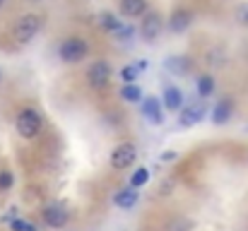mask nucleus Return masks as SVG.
Here are the masks:
<instances>
[{
	"mask_svg": "<svg viewBox=\"0 0 248 231\" xmlns=\"http://www.w3.org/2000/svg\"><path fill=\"white\" fill-rule=\"evenodd\" d=\"M41 27H44L41 15H22V17L17 19L15 29H12V36H15V41H19V44H29L31 39H36V34L41 31Z\"/></svg>",
	"mask_w": 248,
	"mask_h": 231,
	"instance_id": "obj_1",
	"label": "nucleus"
},
{
	"mask_svg": "<svg viewBox=\"0 0 248 231\" xmlns=\"http://www.w3.org/2000/svg\"><path fill=\"white\" fill-rule=\"evenodd\" d=\"M41 116H39V111H34V108H24V111H19L17 113V133L24 138V140H31V138H36L39 133H41Z\"/></svg>",
	"mask_w": 248,
	"mask_h": 231,
	"instance_id": "obj_2",
	"label": "nucleus"
},
{
	"mask_svg": "<svg viewBox=\"0 0 248 231\" xmlns=\"http://www.w3.org/2000/svg\"><path fill=\"white\" fill-rule=\"evenodd\" d=\"M61 58L65 61V63H80L82 58H87V53H89V46L84 44L82 39H78V36H70V39H65L63 44H61Z\"/></svg>",
	"mask_w": 248,
	"mask_h": 231,
	"instance_id": "obj_3",
	"label": "nucleus"
},
{
	"mask_svg": "<svg viewBox=\"0 0 248 231\" xmlns=\"http://www.w3.org/2000/svg\"><path fill=\"white\" fill-rule=\"evenodd\" d=\"M108 79H111V65H108V63L96 61V63L89 65V70H87V82H89V87L104 89V87H108Z\"/></svg>",
	"mask_w": 248,
	"mask_h": 231,
	"instance_id": "obj_4",
	"label": "nucleus"
},
{
	"mask_svg": "<svg viewBox=\"0 0 248 231\" xmlns=\"http://www.w3.org/2000/svg\"><path fill=\"white\" fill-rule=\"evenodd\" d=\"M135 159H138V150H135V145L123 142V145H118V147L113 150V154H111V166H113V169H118V171H123V169H128Z\"/></svg>",
	"mask_w": 248,
	"mask_h": 231,
	"instance_id": "obj_5",
	"label": "nucleus"
},
{
	"mask_svg": "<svg viewBox=\"0 0 248 231\" xmlns=\"http://www.w3.org/2000/svg\"><path fill=\"white\" fill-rule=\"evenodd\" d=\"M68 217H70V212H68L61 202H51V205L44 207V222H46L48 227H53V229L65 227V224H68Z\"/></svg>",
	"mask_w": 248,
	"mask_h": 231,
	"instance_id": "obj_6",
	"label": "nucleus"
},
{
	"mask_svg": "<svg viewBox=\"0 0 248 231\" xmlns=\"http://www.w3.org/2000/svg\"><path fill=\"white\" fill-rule=\"evenodd\" d=\"M162 29H164L162 15H159V12H147L145 19H142V24H140V34H142L147 41H155V39L162 34Z\"/></svg>",
	"mask_w": 248,
	"mask_h": 231,
	"instance_id": "obj_7",
	"label": "nucleus"
},
{
	"mask_svg": "<svg viewBox=\"0 0 248 231\" xmlns=\"http://www.w3.org/2000/svg\"><path fill=\"white\" fill-rule=\"evenodd\" d=\"M202 116H205V104H188V106L181 111L178 123H181L183 128H190V125L200 123V121H202Z\"/></svg>",
	"mask_w": 248,
	"mask_h": 231,
	"instance_id": "obj_8",
	"label": "nucleus"
},
{
	"mask_svg": "<svg viewBox=\"0 0 248 231\" xmlns=\"http://www.w3.org/2000/svg\"><path fill=\"white\" fill-rule=\"evenodd\" d=\"M190 22H193V15H190V10H186V7H178V10H173L171 12V17H169V29L171 31H186L188 27H190Z\"/></svg>",
	"mask_w": 248,
	"mask_h": 231,
	"instance_id": "obj_9",
	"label": "nucleus"
},
{
	"mask_svg": "<svg viewBox=\"0 0 248 231\" xmlns=\"http://www.w3.org/2000/svg\"><path fill=\"white\" fill-rule=\"evenodd\" d=\"M164 68L169 73H173V75H186V73L193 68V63H190V58H186V56H171V58L164 61Z\"/></svg>",
	"mask_w": 248,
	"mask_h": 231,
	"instance_id": "obj_10",
	"label": "nucleus"
},
{
	"mask_svg": "<svg viewBox=\"0 0 248 231\" xmlns=\"http://www.w3.org/2000/svg\"><path fill=\"white\" fill-rule=\"evenodd\" d=\"M145 10H147V0H121L123 17H142Z\"/></svg>",
	"mask_w": 248,
	"mask_h": 231,
	"instance_id": "obj_11",
	"label": "nucleus"
},
{
	"mask_svg": "<svg viewBox=\"0 0 248 231\" xmlns=\"http://www.w3.org/2000/svg\"><path fill=\"white\" fill-rule=\"evenodd\" d=\"M232 111H234V101H232V99H222V101L215 106V111H212V121H215L217 125H222V123H227V121L232 118Z\"/></svg>",
	"mask_w": 248,
	"mask_h": 231,
	"instance_id": "obj_12",
	"label": "nucleus"
},
{
	"mask_svg": "<svg viewBox=\"0 0 248 231\" xmlns=\"http://www.w3.org/2000/svg\"><path fill=\"white\" fill-rule=\"evenodd\" d=\"M142 113H145V118H147L150 123H155V125L162 123V106H159V101H157L155 96H150V99L142 104Z\"/></svg>",
	"mask_w": 248,
	"mask_h": 231,
	"instance_id": "obj_13",
	"label": "nucleus"
},
{
	"mask_svg": "<svg viewBox=\"0 0 248 231\" xmlns=\"http://www.w3.org/2000/svg\"><path fill=\"white\" fill-rule=\"evenodd\" d=\"M138 202V188H123V190H118L116 193V205L118 207H123V210H130L133 205Z\"/></svg>",
	"mask_w": 248,
	"mask_h": 231,
	"instance_id": "obj_14",
	"label": "nucleus"
},
{
	"mask_svg": "<svg viewBox=\"0 0 248 231\" xmlns=\"http://www.w3.org/2000/svg\"><path fill=\"white\" fill-rule=\"evenodd\" d=\"M164 106L169 111H178L183 106V94L178 87H166L164 89Z\"/></svg>",
	"mask_w": 248,
	"mask_h": 231,
	"instance_id": "obj_15",
	"label": "nucleus"
},
{
	"mask_svg": "<svg viewBox=\"0 0 248 231\" xmlns=\"http://www.w3.org/2000/svg\"><path fill=\"white\" fill-rule=\"evenodd\" d=\"M212 92H215V79H212L210 75H202L200 79H198V94H200L202 99H207Z\"/></svg>",
	"mask_w": 248,
	"mask_h": 231,
	"instance_id": "obj_16",
	"label": "nucleus"
},
{
	"mask_svg": "<svg viewBox=\"0 0 248 231\" xmlns=\"http://www.w3.org/2000/svg\"><path fill=\"white\" fill-rule=\"evenodd\" d=\"M121 96H123L125 101H130V104H133V101H140L142 92H140V87H135L133 82H128V84H125V87L121 89Z\"/></svg>",
	"mask_w": 248,
	"mask_h": 231,
	"instance_id": "obj_17",
	"label": "nucleus"
},
{
	"mask_svg": "<svg viewBox=\"0 0 248 231\" xmlns=\"http://www.w3.org/2000/svg\"><path fill=\"white\" fill-rule=\"evenodd\" d=\"M147 181H150V171H147V169H138V171L130 176V185H133V188H140V185H145Z\"/></svg>",
	"mask_w": 248,
	"mask_h": 231,
	"instance_id": "obj_18",
	"label": "nucleus"
},
{
	"mask_svg": "<svg viewBox=\"0 0 248 231\" xmlns=\"http://www.w3.org/2000/svg\"><path fill=\"white\" fill-rule=\"evenodd\" d=\"M101 27H104V29H108V31H116V29L121 27V22H118V17H116V15L104 12V15H101Z\"/></svg>",
	"mask_w": 248,
	"mask_h": 231,
	"instance_id": "obj_19",
	"label": "nucleus"
},
{
	"mask_svg": "<svg viewBox=\"0 0 248 231\" xmlns=\"http://www.w3.org/2000/svg\"><path fill=\"white\" fill-rule=\"evenodd\" d=\"M12 183H15L12 173H10V171H0V190H10Z\"/></svg>",
	"mask_w": 248,
	"mask_h": 231,
	"instance_id": "obj_20",
	"label": "nucleus"
},
{
	"mask_svg": "<svg viewBox=\"0 0 248 231\" xmlns=\"http://www.w3.org/2000/svg\"><path fill=\"white\" fill-rule=\"evenodd\" d=\"M236 22L244 24V27H248V2H244V5L236 7Z\"/></svg>",
	"mask_w": 248,
	"mask_h": 231,
	"instance_id": "obj_21",
	"label": "nucleus"
},
{
	"mask_svg": "<svg viewBox=\"0 0 248 231\" xmlns=\"http://www.w3.org/2000/svg\"><path fill=\"white\" fill-rule=\"evenodd\" d=\"M121 77H123V82H125V84H128V82H135V79H138V70H135V65L123 68V70H121Z\"/></svg>",
	"mask_w": 248,
	"mask_h": 231,
	"instance_id": "obj_22",
	"label": "nucleus"
},
{
	"mask_svg": "<svg viewBox=\"0 0 248 231\" xmlns=\"http://www.w3.org/2000/svg\"><path fill=\"white\" fill-rule=\"evenodd\" d=\"M133 31H135V29H133L130 24H128V27H125V24H121V27H118L113 34H116L118 39H123V41H125V39H130V36H133Z\"/></svg>",
	"mask_w": 248,
	"mask_h": 231,
	"instance_id": "obj_23",
	"label": "nucleus"
},
{
	"mask_svg": "<svg viewBox=\"0 0 248 231\" xmlns=\"http://www.w3.org/2000/svg\"><path fill=\"white\" fill-rule=\"evenodd\" d=\"M12 231H36V227H34V224H29V222L15 219V222H12Z\"/></svg>",
	"mask_w": 248,
	"mask_h": 231,
	"instance_id": "obj_24",
	"label": "nucleus"
},
{
	"mask_svg": "<svg viewBox=\"0 0 248 231\" xmlns=\"http://www.w3.org/2000/svg\"><path fill=\"white\" fill-rule=\"evenodd\" d=\"M193 229V222L190 219H178L173 227H171V231H190Z\"/></svg>",
	"mask_w": 248,
	"mask_h": 231,
	"instance_id": "obj_25",
	"label": "nucleus"
},
{
	"mask_svg": "<svg viewBox=\"0 0 248 231\" xmlns=\"http://www.w3.org/2000/svg\"><path fill=\"white\" fill-rule=\"evenodd\" d=\"M173 159H176V152H171V150L162 154V161H173Z\"/></svg>",
	"mask_w": 248,
	"mask_h": 231,
	"instance_id": "obj_26",
	"label": "nucleus"
},
{
	"mask_svg": "<svg viewBox=\"0 0 248 231\" xmlns=\"http://www.w3.org/2000/svg\"><path fill=\"white\" fill-rule=\"evenodd\" d=\"M145 68H147V63H145V61H140V63L135 65V70H138V73H140V70H145Z\"/></svg>",
	"mask_w": 248,
	"mask_h": 231,
	"instance_id": "obj_27",
	"label": "nucleus"
},
{
	"mask_svg": "<svg viewBox=\"0 0 248 231\" xmlns=\"http://www.w3.org/2000/svg\"><path fill=\"white\" fill-rule=\"evenodd\" d=\"M5 2H7V0H0V7H2V5H5Z\"/></svg>",
	"mask_w": 248,
	"mask_h": 231,
	"instance_id": "obj_28",
	"label": "nucleus"
},
{
	"mask_svg": "<svg viewBox=\"0 0 248 231\" xmlns=\"http://www.w3.org/2000/svg\"><path fill=\"white\" fill-rule=\"evenodd\" d=\"M34 2H39V0H34Z\"/></svg>",
	"mask_w": 248,
	"mask_h": 231,
	"instance_id": "obj_29",
	"label": "nucleus"
},
{
	"mask_svg": "<svg viewBox=\"0 0 248 231\" xmlns=\"http://www.w3.org/2000/svg\"><path fill=\"white\" fill-rule=\"evenodd\" d=\"M0 79H2V75H0Z\"/></svg>",
	"mask_w": 248,
	"mask_h": 231,
	"instance_id": "obj_30",
	"label": "nucleus"
}]
</instances>
